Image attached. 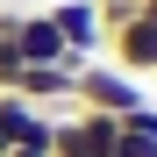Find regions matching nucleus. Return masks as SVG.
<instances>
[{
    "instance_id": "7",
    "label": "nucleus",
    "mask_w": 157,
    "mask_h": 157,
    "mask_svg": "<svg viewBox=\"0 0 157 157\" xmlns=\"http://www.w3.org/2000/svg\"><path fill=\"white\" fill-rule=\"evenodd\" d=\"M107 50H114V71H128V78H143V71H157V21H121V29L107 36Z\"/></svg>"
},
{
    "instance_id": "9",
    "label": "nucleus",
    "mask_w": 157,
    "mask_h": 157,
    "mask_svg": "<svg viewBox=\"0 0 157 157\" xmlns=\"http://www.w3.org/2000/svg\"><path fill=\"white\" fill-rule=\"evenodd\" d=\"M136 14H143V21H157V0H143V7H136Z\"/></svg>"
},
{
    "instance_id": "3",
    "label": "nucleus",
    "mask_w": 157,
    "mask_h": 157,
    "mask_svg": "<svg viewBox=\"0 0 157 157\" xmlns=\"http://www.w3.org/2000/svg\"><path fill=\"white\" fill-rule=\"evenodd\" d=\"M71 107H93V114H128V107H143V78H128V71H100V64H78Z\"/></svg>"
},
{
    "instance_id": "10",
    "label": "nucleus",
    "mask_w": 157,
    "mask_h": 157,
    "mask_svg": "<svg viewBox=\"0 0 157 157\" xmlns=\"http://www.w3.org/2000/svg\"><path fill=\"white\" fill-rule=\"evenodd\" d=\"M128 7H143V0H128Z\"/></svg>"
},
{
    "instance_id": "8",
    "label": "nucleus",
    "mask_w": 157,
    "mask_h": 157,
    "mask_svg": "<svg viewBox=\"0 0 157 157\" xmlns=\"http://www.w3.org/2000/svg\"><path fill=\"white\" fill-rule=\"evenodd\" d=\"M14 21H21V7H0V93L21 78V43H14Z\"/></svg>"
},
{
    "instance_id": "4",
    "label": "nucleus",
    "mask_w": 157,
    "mask_h": 157,
    "mask_svg": "<svg viewBox=\"0 0 157 157\" xmlns=\"http://www.w3.org/2000/svg\"><path fill=\"white\" fill-rule=\"evenodd\" d=\"M14 43H21V64H93V57H71V50H64L50 7H43V14H21V21H14Z\"/></svg>"
},
{
    "instance_id": "1",
    "label": "nucleus",
    "mask_w": 157,
    "mask_h": 157,
    "mask_svg": "<svg viewBox=\"0 0 157 157\" xmlns=\"http://www.w3.org/2000/svg\"><path fill=\"white\" fill-rule=\"evenodd\" d=\"M0 143L21 150V157H50V143H57V114H50V107H29L21 93H0Z\"/></svg>"
},
{
    "instance_id": "5",
    "label": "nucleus",
    "mask_w": 157,
    "mask_h": 157,
    "mask_svg": "<svg viewBox=\"0 0 157 157\" xmlns=\"http://www.w3.org/2000/svg\"><path fill=\"white\" fill-rule=\"evenodd\" d=\"M71 86H78V64H21L7 93H21L29 107H71Z\"/></svg>"
},
{
    "instance_id": "6",
    "label": "nucleus",
    "mask_w": 157,
    "mask_h": 157,
    "mask_svg": "<svg viewBox=\"0 0 157 157\" xmlns=\"http://www.w3.org/2000/svg\"><path fill=\"white\" fill-rule=\"evenodd\" d=\"M50 21H57V36H64L71 57H93V50L107 43V29H100V7H93V0H57V7H50Z\"/></svg>"
},
{
    "instance_id": "11",
    "label": "nucleus",
    "mask_w": 157,
    "mask_h": 157,
    "mask_svg": "<svg viewBox=\"0 0 157 157\" xmlns=\"http://www.w3.org/2000/svg\"><path fill=\"white\" fill-rule=\"evenodd\" d=\"M0 157H7V143H0Z\"/></svg>"
},
{
    "instance_id": "2",
    "label": "nucleus",
    "mask_w": 157,
    "mask_h": 157,
    "mask_svg": "<svg viewBox=\"0 0 157 157\" xmlns=\"http://www.w3.org/2000/svg\"><path fill=\"white\" fill-rule=\"evenodd\" d=\"M114 136H121V114L71 107V114H57V143H50V157H114Z\"/></svg>"
}]
</instances>
